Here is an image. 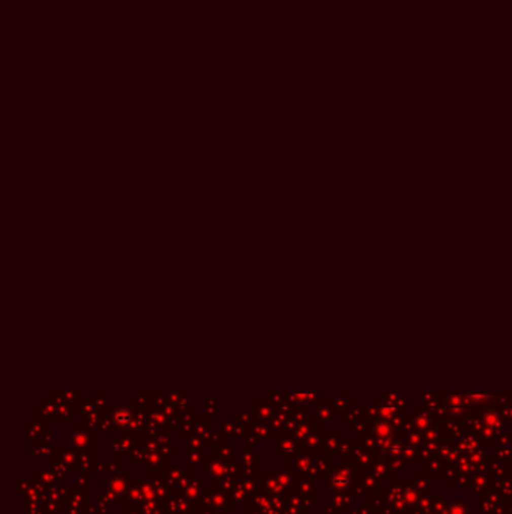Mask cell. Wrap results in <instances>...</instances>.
<instances>
[{
    "mask_svg": "<svg viewBox=\"0 0 512 514\" xmlns=\"http://www.w3.org/2000/svg\"><path fill=\"white\" fill-rule=\"evenodd\" d=\"M330 484L335 490H344L349 486V478L346 475H336V477L332 478Z\"/></svg>",
    "mask_w": 512,
    "mask_h": 514,
    "instance_id": "obj_1",
    "label": "cell"
}]
</instances>
